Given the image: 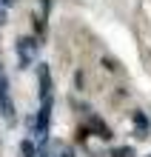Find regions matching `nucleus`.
I'll list each match as a JSON object with an SVG mask.
<instances>
[{
    "label": "nucleus",
    "instance_id": "f257e3e1",
    "mask_svg": "<svg viewBox=\"0 0 151 157\" xmlns=\"http://www.w3.org/2000/svg\"><path fill=\"white\" fill-rule=\"evenodd\" d=\"M0 114H3L6 123H14V120H17L12 94H9V80H6V71L3 69H0Z\"/></svg>",
    "mask_w": 151,
    "mask_h": 157
},
{
    "label": "nucleus",
    "instance_id": "f03ea898",
    "mask_svg": "<svg viewBox=\"0 0 151 157\" xmlns=\"http://www.w3.org/2000/svg\"><path fill=\"white\" fill-rule=\"evenodd\" d=\"M34 57H37V40L34 37H17V60H20V66L26 69V66H32L34 63Z\"/></svg>",
    "mask_w": 151,
    "mask_h": 157
},
{
    "label": "nucleus",
    "instance_id": "7ed1b4c3",
    "mask_svg": "<svg viewBox=\"0 0 151 157\" xmlns=\"http://www.w3.org/2000/svg\"><path fill=\"white\" fill-rule=\"evenodd\" d=\"M37 83H40V103H49L51 100V71L49 66H37Z\"/></svg>",
    "mask_w": 151,
    "mask_h": 157
},
{
    "label": "nucleus",
    "instance_id": "20e7f679",
    "mask_svg": "<svg viewBox=\"0 0 151 157\" xmlns=\"http://www.w3.org/2000/svg\"><path fill=\"white\" fill-rule=\"evenodd\" d=\"M89 126L94 128V132H97V137H103V140H108V137H111V128L103 123L100 117H94V114H91V117H89Z\"/></svg>",
    "mask_w": 151,
    "mask_h": 157
},
{
    "label": "nucleus",
    "instance_id": "39448f33",
    "mask_svg": "<svg viewBox=\"0 0 151 157\" xmlns=\"http://www.w3.org/2000/svg\"><path fill=\"white\" fill-rule=\"evenodd\" d=\"M134 128H137L140 137H145V132H148V120H145L143 112H134Z\"/></svg>",
    "mask_w": 151,
    "mask_h": 157
},
{
    "label": "nucleus",
    "instance_id": "423d86ee",
    "mask_svg": "<svg viewBox=\"0 0 151 157\" xmlns=\"http://www.w3.org/2000/svg\"><path fill=\"white\" fill-rule=\"evenodd\" d=\"M20 157H34V143L32 140H23L20 143Z\"/></svg>",
    "mask_w": 151,
    "mask_h": 157
},
{
    "label": "nucleus",
    "instance_id": "0eeeda50",
    "mask_svg": "<svg viewBox=\"0 0 151 157\" xmlns=\"http://www.w3.org/2000/svg\"><path fill=\"white\" fill-rule=\"evenodd\" d=\"M111 157H134V149H128V146H123V149H117Z\"/></svg>",
    "mask_w": 151,
    "mask_h": 157
},
{
    "label": "nucleus",
    "instance_id": "6e6552de",
    "mask_svg": "<svg viewBox=\"0 0 151 157\" xmlns=\"http://www.w3.org/2000/svg\"><path fill=\"white\" fill-rule=\"evenodd\" d=\"M57 157H74V151H71V149H66V146H60V143H57Z\"/></svg>",
    "mask_w": 151,
    "mask_h": 157
},
{
    "label": "nucleus",
    "instance_id": "1a4fd4ad",
    "mask_svg": "<svg viewBox=\"0 0 151 157\" xmlns=\"http://www.w3.org/2000/svg\"><path fill=\"white\" fill-rule=\"evenodd\" d=\"M3 23H6V6L0 3V26H3Z\"/></svg>",
    "mask_w": 151,
    "mask_h": 157
},
{
    "label": "nucleus",
    "instance_id": "9d476101",
    "mask_svg": "<svg viewBox=\"0 0 151 157\" xmlns=\"http://www.w3.org/2000/svg\"><path fill=\"white\" fill-rule=\"evenodd\" d=\"M0 3H3V6L9 9V6H14V3H17V0H0Z\"/></svg>",
    "mask_w": 151,
    "mask_h": 157
},
{
    "label": "nucleus",
    "instance_id": "9b49d317",
    "mask_svg": "<svg viewBox=\"0 0 151 157\" xmlns=\"http://www.w3.org/2000/svg\"><path fill=\"white\" fill-rule=\"evenodd\" d=\"M145 157H151V154H145Z\"/></svg>",
    "mask_w": 151,
    "mask_h": 157
}]
</instances>
